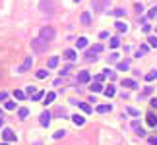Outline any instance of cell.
I'll use <instances>...</instances> for the list:
<instances>
[{
	"label": "cell",
	"instance_id": "f35d334b",
	"mask_svg": "<svg viewBox=\"0 0 157 145\" xmlns=\"http://www.w3.org/2000/svg\"><path fill=\"white\" fill-rule=\"evenodd\" d=\"M134 10L138 12V16H140V14H142V12H144V6H142V4H136V8H134Z\"/></svg>",
	"mask_w": 157,
	"mask_h": 145
},
{
	"label": "cell",
	"instance_id": "7a4b0ae2",
	"mask_svg": "<svg viewBox=\"0 0 157 145\" xmlns=\"http://www.w3.org/2000/svg\"><path fill=\"white\" fill-rule=\"evenodd\" d=\"M55 35H56V31H55V29H52L51 25L43 27V29H41V31H39V39L47 41V43H49V41H52V39H55Z\"/></svg>",
	"mask_w": 157,
	"mask_h": 145
},
{
	"label": "cell",
	"instance_id": "52a82bcc",
	"mask_svg": "<svg viewBox=\"0 0 157 145\" xmlns=\"http://www.w3.org/2000/svg\"><path fill=\"white\" fill-rule=\"evenodd\" d=\"M2 139H4L6 143H8V141H16V134L10 130V128H6V130H2Z\"/></svg>",
	"mask_w": 157,
	"mask_h": 145
},
{
	"label": "cell",
	"instance_id": "603a6c76",
	"mask_svg": "<svg viewBox=\"0 0 157 145\" xmlns=\"http://www.w3.org/2000/svg\"><path fill=\"white\" fill-rule=\"evenodd\" d=\"M122 87H138L134 80H122Z\"/></svg>",
	"mask_w": 157,
	"mask_h": 145
},
{
	"label": "cell",
	"instance_id": "ee69618b",
	"mask_svg": "<svg viewBox=\"0 0 157 145\" xmlns=\"http://www.w3.org/2000/svg\"><path fill=\"white\" fill-rule=\"evenodd\" d=\"M56 114H58V116H64L66 110H64V109H58V110H56Z\"/></svg>",
	"mask_w": 157,
	"mask_h": 145
},
{
	"label": "cell",
	"instance_id": "9c48e42d",
	"mask_svg": "<svg viewBox=\"0 0 157 145\" xmlns=\"http://www.w3.org/2000/svg\"><path fill=\"white\" fill-rule=\"evenodd\" d=\"M76 51H74V48H68V51H64L62 52V58H66V60H76Z\"/></svg>",
	"mask_w": 157,
	"mask_h": 145
},
{
	"label": "cell",
	"instance_id": "83f0119b",
	"mask_svg": "<svg viewBox=\"0 0 157 145\" xmlns=\"http://www.w3.org/2000/svg\"><path fill=\"white\" fill-rule=\"evenodd\" d=\"M35 93H37L35 85H29V87H27V89H25V97H27V95H29V97H33V95H35Z\"/></svg>",
	"mask_w": 157,
	"mask_h": 145
},
{
	"label": "cell",
	"instance_id": "d4e9b609",
	"mask_svg": "<svg viewBox=\"0 0 157 145\" xmlns=\"http://www.w3.org/2000/svg\"><path fill=\"white\" fill-rule=\"evenodd\" d=\"M120 47V39H118V37H113V39H111V48H118Z\"/></svg>",
	"mask_w": 157,
	"mask_h": 145
},
{
	"label": "cell",
	"instance_id": "74e56055",
	"mask_svg": "<svg viewBox=\"0 0 157 145\" xmlns=\"http://www.w3.org/2000/svg\"><path fill=\"white\" fill-rule=\"evenodd\" d=\"M147 41H150V45H151L153 48H157V37H150Z\"/></svg>",
	"mask_w": 157,
	"mask_h": 145
},
{
	"label": "cell",
	"instance_id": "d6a6232c",
	"mask_svg": "<svg viewBox=\"0 0 157 145\" xmlns=\"http://www.w3.org/2000/svg\"><path fill=\"white\" fill-rule=\"evenodd\" d=\"M124 12H126V10H124V8H117V10H114V12H113V14H114V16H117V18H122V16H124Z\"/></svg>",
	"mask_w": 157,
	"mask_h": 145
},
{
	"label": "cell",
	"instance_id": "816d5d0a",
	"mask_svg": "<svg viewBox=\"0 0 157 145\" xmlns=\"http://www.w3.org/2000/svg\"><path fill=\"white\" fill-rule=\"evenodd\" d=\"M0 76H2V74H0Z\"/></svg>",
	"mask_w": 157,
	"mask_h": 145
},
{
	"label": "cell",
	"instance_id": "4dcf8cb0",
	"mask_svg": "<svg viewBox=\"0 0 157 145\" xmlns=\"http://www.w3.org/2000/svg\"><path fill=\"white\" fill-rule=\"evenodd\" d=\"M41 99H45V91H37L33 95V101H41Z\"/></svg>",
	"mask_w": 157,
	"mask_h": 145
},
{
	"label": "cell",
	"instance_id": "ba28073f",
	"mask_svg": "<svg viewBox=\"0 0 157 145\" xmlns=\"http://www.w3.org/2000/svg\"><path fill=\"white\" fill-rule=\"evenodd\" d=\"M51 118H52V114L49 112V110H45V112L41 114V120H39L41 126H49V124H51Z\"/></svg>",
	"mask_w": 157,
	"mask_h": 145
},
{
	"label": "cell",
	"instance_id": "1f68e13d",
	"mask_svg": "<svg viewBox=\"0 0 157 145\" xmlns=\"http://www.w3.org/2000/svg\"><path fill=\"white\" fill-rule=\"evenodd\" d=\"M91 91H93V93H99V91H103V85H101V83H97V81H95V83L91 85Z\"/></svg>",
	"mask_w": 157,
	"mask_h": 145
},
{
	"label": "cell",
	"instance_id": "d590c367",
	"mask_svg": "<svg viewBox=\"0 0 157 145\" xmlns=\"http://www.w3.org/2000/svg\"><path fill=\"white\" fill-rule=\"evenodd\" d=\"M4 106H6V110H14L16 109V103L14 101H6V105H4Z\"/></svg>",
	"mask_w": 157,
	"mask_h": 145
},
{
	"label": "cell",
	"instance_id": "60d3db41",
	"mask_svg": "<svg viewBox=\"0 0 157 145\" xmlns=\"http://www.w3.org/2000/svg\"><path fill=\"white\" fill-rule=\"evenodd\" d=\"M6 97H8L6 91H0V101H6Z\"/></svg>",
	"mask_w": 157,
	"mask_h": 145
},
{
	"label": "cell",
	"instance_id": "8fae6325",
	"mask_svg": "<svg viewBox=\"0 0 157 145\" xmlns=\"http://www.w3.org/2000/svg\"><path fill=\"white\" fill-rule=\"evenodd\" d=\"M80 22L84 23V25H91V16H89V12H84V14H81Z\"/></svg>",
	"mask_w": 157,
	"mask_h": 145
},
{
	"label": "cell",
	"instance_id": "f907efd6",
	"mask_svg": "<svg viewBox=\"0 0 157 145\" xmlns=\"http://www.w3.org/2000/svg\"><path fill=\"white\" fill-rule=\"evenodd\" d=\"M35 145H41V143H35Z\"/></svg>",
	"mask_w": 157,
	"mask_h": 145
},
{
	"label": "cell",
	"instance_id": "30bf717a",
	"mask_svg": "<svg viewBox=\"0 0 157 145\" xmlns=\"http://www.w3.org/2000/svg\"><path fill=\"white\" fill-rule=\"evenodd\" d=\"M89 80H91L89 72H80V74H78V81H80V83H87Z\"/></svg>",
	"mask_w": 157,
	"mask_h": 145
},
{
	"label": "cell",
	"instance_id": "e0dca14e",
	"mask_svg": "<svg viewBox=\"0 0 157 145\" xmlns=\"http://www.w3.org/2000/svg\"><path fill=\"white\" fill-rule=\"evenodd\" d=\"M97 112H99V114L111 112V105H99V106H97Z\"/></svg>",
	"mask_w": 157,
	"mask_h": 145
},
{
	"label": "cell",
	"instance_id": "44dd1931",
	"mask_svg": "<svg viewBox=\"0 0 157 145\" xmlns=\"http://www.w3.org/2000/svg\"><path fill=\"white\" fill-rule=\"evenodd\" d=\"M117 68L120 70V72H124V70L130 68V62H128V60H122V62H118V66H117Z\"/></svg>",
	"mask_w": 157,
	"mask_h": 145
},
{
	"label": "cell",
	"instance_id": "4fadbf2b",
	"mask_svg": "<svg viewBox=\"0 0 157 145\" xmlns=\"http://www.w3.org/2000/svg\"><path fill=\"white\" fill-rule=\"evenodd\" d=\"M55 99H56V93H55V91H51V93H47V95H45V99H43V101H45V105H51V103L55 101Z\"/></svg>",
	"mask_w": 157,
	"mask_h": 145
},
{
	"label": "cell",
	"instance_id": "7bdbcfd3",
	"mask_svg": "<svg viewBox=\"0 0 157 145\" xmlns=\"http://www.w3.org/2000/svg\"><path fill=\"white\" fill-rule=\"evenodd\" d=\"M150 105L153 106V109H157V99H151V101H150Z\"/></svg>",
	"mask_w": 157,
	"mask_h": 145
},
{
	"label": "cell",
	"instance_id": "5b68a950",
	"mask_svg": "<svg viewBox=\"0 0 157 145\" xmlns=\"http://www.w3.org/2000/svg\"><path fill=\"white\" fill-rule=\"evenodd\" d=\"M101 51H103V45H93V47L85 52V58H87L89 62H91V60H97V54H99Z\"/></svg>",
	"mask_w": 157,
	"mask_h": 145
},
{
	"label": "cell",
	"instance_id": "5bb4252c",
	"mask_svg": "<svg viewBox=\"0 0 157 145\" xmlns=\"http://www.w3.org/2000/svg\"><path fill=\"white\" fill-rule=\"evenodd\" d=\"M132 128L136 130V134H138V135H146V132L142 130V126H140V122H138V120H134V122H132Z\"/></svg>",
	"mask_w": 157,
	"mask_h": 145
},
{
	"label": "cell",
	"instance_id": "7c38bea8",
	"mask_svg": "<svg viewBox=\"0 0 157 145\" xmlns=\"http://www.w3.org/2000/svg\"><path fill=\"white\" fill-rule=\"evenodd\" d=\"M72 122L76 124V126H84V124H85V118H84V116H80V114H74V116H72Z\"/></svg>",
	"mask_w": 157,
	"mask_h": 145
},
{
	"label": "cell",
	"instance_id": "277c9868",
	"mask_svg": "<svg viewBox=\"0 0 157 145\" xmlns=\"http://www.w3.org/2000/svg\"><path fill=\"white\" fill-rule=\"evenodd\" d=\"M109 4H111V0H91V8H93V12H105Z\"/></svg>",
	"mask_w": 157,
	"mask_h": 145
},
{
	"label": "cell",
	"instance_id": "6da1fadb",
	"mask_svg": "<svg viewBox=\"0 0 157 145\" xmlns=\"http://www.w3.org/2000/svg\"><path fill=\"white\" fill-rule=\"evenodd\" d=\"M31 48L37 52V54H41V52H47V48H49V43L47 41H43V39H31Z\"/></svg>",
	"mask_w": 157,
	"mask_h": 145
},
{
	"label": "cell",
	"instance_id": "484cf974",
	"mask_svg": "<svg viewBox=\"0 0 157 145\" xmlns=\"http://www.w3.org/2000/svg\"><path fill=\"white\" fill-rule=\"evenodd\" d=\"M114 25H117V29H118V31H128V25H126V23L124 22H117V23H114Z\"/></svg>",
	"mask_w": 157,
	"mask_h": 145
},
{
	"label": "cell",
	"instance_id": "8d00e7d4",
	"mask_svg": "<svg viewBox=\"0 0 157 145\" xmlns=\"http://www.w3.org/2000/svg\"><path fill=\"white\" fill-rule=\"evenodd\" d=\"M155 16H157V6H153L150 12H147V18H155Z\"/></svg>",
	"mask_w": 157,
	"mask_h": 145
},
{
	"label": "cell",
	"instance_id": "7dc6e473",
	"mask_svg": "<svg viewBox=\"0 0 157 145\" xmlns=\"http://www.w3.org/2000/svg\"><path fill=\"white\" fill-rule=\"evenodd\" d=\"M0 116H4V114H2V109H0Z\"/></svg>",
	"mask_w": 157,
	"mask_h": 145
},
{
	"label": "cell",
	"instance_id": "8992f818",
	"mask_svg": "<svg viewBox=\"0 0 157 145\" xmlns=\"http://www.w3.org/2000/svg\"><path fill=\"white\" fill-rule=\"evenodd\" d=\"M31 66H33V58H31V56H25V60H23L22 66L18 68V74H25L27 70L31 68Z\"/></svg>",
	"mask_w": 157,
	"mask_h": 145
},
{
	"label": "cell",
	"instance_id": "c3c4849f",
	"mask_svg": "<svg viewBox=\"0 0 157 145\" xmlns=\"http://www.w3.org/2000/svg\"><path fill=\"white\" fill-rule=\"evenodd\" d=\"M0 145H8V143H6V141H4V143H0Z\"/></svg>",
	"mask_w": 157,
	"mask_h": 145
},
{
	"label": "cell",
	"instance_id": "836d02e7",
	"mask_svg": "<svg viewBox=\"0 0 157 145\" xmlns=\"http://www.w3.org/2000/svg\"><path fill=\"white\" fill-rule=\"evenodd\" d=\"M47 76H49V72H47V70H39V72H37V77H39V80H45Z\"/></svg>",
	"mask_w": 157,
	"mask_h": 145
},
{
	"label": "cell",
	"instance_id": "ac0fdd59",
	"mask_svg": "<svg viewBox=\"0 0 157 145\" xmlns=\"http://www.w3.org/2000/svg\"><path fill=\"white\" fill-rule=\"evenodd\" d=\"M147 126H151V128H155V126H157V116L147 114Z\"/></svg>",
	"mask_w": 157,
	"mask_h": 145
},
{
	"label": "cell",
	"instance_id": "f546056e",
	"mask_svg": "<svg viewBox=\"0 0 157 145\" xmlns=\"http://www.w3.org/2000/svg\"><path fill=\"white\" fill-rule=\"evenodd\" d=\"M66 135V130H58V132H55V134H52V138L55 139H60V138H64Z\"/></svg>",
	"mask_w": 157,
	"mask_h": 145
},
{
	"label": "cell",
	"instance_id": "bcb514c9",
	"mask_svg": "<svg viewBox=\"0 0 157 145\" xmlns=\"http://www.w3.org/2000/svg\"><path fill=\"white\" fill-rule=\"evenodd\" d=\"M4 126V116H0V128Z\"/></svg>",
	"mask_w": 157,
	"mask_h": 145
},
{
	"label": "cell",
	"instance_id": "3957f363",
	"mask_svg": "<svg viewBox=\"0 0 157 145\" xmlns=\"http://www.w3.org/2000/svg\"><path fill=\"white\" fill-rule=\"evenodd\" d=\"M39 10L43 14H52L55 12V0H39Z\"/></svg>",
	"mask_w": 157,
	"mask_h": 145
},
{
	"label": "cell",
	"instance_id": "ab89813d",
	"mask_svg": "<svg viewBox=\"0 0 157 145\" xmlns=\"http://www.w3.org/2000/svg\"><path fill=\"white\" fill-rule=\"evenodd\" d=\"M109 60H111V62H117V60H118V54H117V52H113V54L109 56Z\"/></svg>",
	"mask_w": 157,
	"mask_h": 145
},
{
	"label": "cell",
	"instance_id": "cb8c5ba5",
	"mask_svg": "<svg viewBox=\"0 0 157 145\" xmlns=\"http://www.w3.org/2000/svg\"><path fill=\"white\" fill-rule=\"evenodd\" d=\"M78 106H80V109H81V110H84V112H87V114H89V112H91V106H89V105H87V103H78Z\"/></svg>",
	"mask_w": 157,
	"mask_h": 145
},
{
	"label": "cell",
	"instance_id": "b9f144b4",
	"mask_svg": "<svg viewBox=\"0 0 157 145\" xmlns=\"http://www.w3.org/2000/svg\"><path fill=\"white\" fill-rule=\"evenodd\" d=\"M99 37H101V39H107V37H109V33H107V31H101V33H99Z\"/></svg>",
	"mask_w": 157,
	"mask_h": 145
},
{
	"label": "cell",
	"instance_id": "ffe728a7",
	"mask_svg": "<svg viewBox=\"0 0 157 145\" xmlns=\"http://www.w3.org/2000/svg\"><path fill=\"white\" fill-rule=\"evenodd\" d=\"M76 45H78V48H85L87 47V39H85V37H80V39L76 41Z\"/></svg>",
	"mask_w": 157,
	"mask_h": 145
},
{
	"label": "cell",
	"instance_id": "2e32d148",
	"mask_svg": "<svg viewBox=\"0 0 157 145\" xmlns=\"http://www.w3.org/2000/svg\"><path fill=\"white\" fill-rule=\"evenodd\" d=\"M103 93H105L107 97L111 99V97H114V95H117V89H114V87H111V85H109V87H107V89H103Z\"/></svg>",
	"mask_w": 157,
	"mask_h": 145
},
{
	"label": "cell",
	"instance_id": "9a60e30c",
	"mask_svg": "<svg viewBox=\"0 0 157 145\" xmlns=\"http://www.w3.org/2000/svg\"><path fill=\"white\" fill-rule=\"evenodd\" d=\"M58 60H60L58 56H51V58H49V62H47V66H49V68H56V66H58Z\"/></svg>",
	"mask_w": 157,
	"mask_h": 145
},
{
	"label": "cell",
	"instance_id": "681fc988",
	"mask_svg": "<svg viewBox=\"0 0 157 145\" xmlns=\"http://www.w3.org/2000/svg\"><path fill=\"white\" fill-rule=\"evenodd\" d=\"M74 2H81V0H74Z\"/></svg>",
	"mask_w": 157,
	"mask_h": 145
},
{
	"label": "cell",
	"instance_id": "4316f807",
	"mask_svg": "<svg viewBox=\"0 0 157 145\" xmlns=\"http://www.w3.org/2000/svg\"><path fill=\"white\" fill-rule=\"evenodd\" d=\"M18 116H19V118H27V116H29V109H19Z\"/></svg>",
	"mask_w": 157,
	"mask_h": 145
},
{
	"label": "cell",
	"instance_id": "f6af8a7d",
	"mask_svg": "<svg viewBox=\"0 0 157 145\" xmlns=\"http://www.w3.org/2000/svg\"><path fill=\"white\" fill-rule=\"evenodd\" d=\"M150 143L151 145H157V138H150Z\"/></svg>",
	"mask_w": 157,
	"mask_h": 145
},
{
	"label": "cell",
	"instance_id": "f1b7e54d",
	"mask_svg": "<svg viewBox=\"0 0 157 145\" xmlns=\"http://www.w3.org/2000/svg\"><path fill=\"white\" fill-rule=\"evenodd\" d=\"M126 112L130 114V116H138V114H140V110H138V109H134V106H128Z\"/></svg>",
	"mask_w": 157,
	"mask_h": 145
},
{
	"label": "cell",
	"instance_id": "e575fe53",
	"mask_svg": "<svg viewBox=\"0 0 157 145\" xmlns=\"http://www.w3.org/2000/svg\"><path fill=\"white\" fill-rule=\"evenodd\" d=\"M14 95H16V99H19V101H23V99H25V93H23V91H14Z\"/></svg>",
	"mask_w": 157,
	"mask_h": 145
},
{
	"label": "cell",
	"instance_id": "7402d4cb",
	"mask_svg": "<svg viewBox=\"0 0 157 145\" xmlns=\"http://www.w3.org/2000/svg\"><path fill=\"white\" fill-rule=\"evenodd\" d=\"M147 51H150V47H147V45H142V47H140V51L136 52V56H138V58H140V56H144Z\"/></svg>",
	"mask_w": 157,
	"mask_h": 145
},
{
	"label": "cell",
	"instance_id": "d6986e66",
	"mask_svg": "<svg viewBox=\"0 0 157 145\" xmlns=\"http://www.w3.org/2000/svg\"><path fill=\"white\" fill-rule=\"evenodd\" d=\"M153 80H157V70H151V72L146 74V81H153Z\"/></svg>",
	"mask_w": 157,
	"mask_h": 145
}]
</instances>
